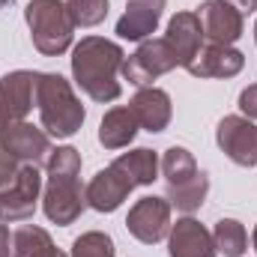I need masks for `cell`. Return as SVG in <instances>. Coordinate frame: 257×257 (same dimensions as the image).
Listing matches in <instances>:
<instances>
[{"mask_svg":"<svg viewBox=\"0 0 257 257\" xmlns=\"http://www.w3.org/2000/svg\"><path fill=\"white\" fill-rule=\"evenodd\" d=\"M135 189V183L128 180L126 174L117 168V165H108L102 168L90 183H87V206H93L96 212H114L123 200L128 197V192Z\"/></svg>","mask_w":257,"mask_h":257,"instance_id":"4fadbf2b","label":"cell"},{"mask_svg":"<svg viewBox=\"0 0 257 257\" xmlns=\"http://www.w3.org/2000/svg\"><path fill=\"white\" fill-rule=\"evenodd\" d=\"M165 39H168V45L177 51L180 66L186 69V66L192 63V57L200 51V45H203V27H200L197 12H177V15L168 21Z\"/></svg>","mask_w":257,"mask_h":257,"instance_id":"ac0fdd59","label":"cell"},{"mask_svg":"<svg viewBox=\"0 0 257 257\" xmlns=\"http://www.w3.org/2000/svg\"><path fill=\"white\" fill-rule=\"evenodd\" d=\"M42 192V177L36 165H21L15 180L0 192V221L3 224H15V221H27L36 212Z\"/></svg>","mask_w":257,"mask_h":257,"instance_id":"ba28073f","label":"cell"},{"mask_svg":"<svg viewBox=\"0 0 257 257\" xmlns=\"http://www.w3.org/2000/svg\"><path fill=\"white\" fill-rule=\"evenodd\" d=\"M12 257H66V251L54 245V239L45 227L21 224L12 233Z\"/></svg>","mask_w":257,"mask_h":257,"instance_id":"ffe728a7","label":"cell"},{"mask_svg":"<svg viewBox=\"0 0 257 257\" xmlns=\"http://www.w3.org/2000/svg\"><path fill=\"white\" fill-rule=\"evenodd\" d=\"M128 108H132L138 126H144L147 132H153V135L156 132H165L168 123H171V114H174L171 96L165 90H159V87H141L135 93V99H132Z\"/></svg>","mask_w":257,"mask_h":257,"instance_id":"e0dca14e","label":"cell"},{"mask_svg":"<svg viewBox=\"0 0 257 257\" xmlns=\"http://www.w3.org/2000/svg\"><path fill=\"white\" fill-rule=\"evenodd\" d=\"M212 242H215V251H221L224 257H239L248 245V233L236 218H221L212 230Z\"/></svg>","mask_w":257,"mask_h":257,"instance_id":"7402d4cb","label":"cell"},{"mask_svg":"<svg viewBox=\"0 0 257 257\" xmlns=\"http://www.w3.org/2000/svg\"><path fill=\"white\" fill-rule=\"evenodd\" d=\"M162 177L168 183V203L180 212H194L203 206L209 192V177L197 168L186 147H171L162 156Z\"/></svg>","mask_w":257,"mask_h":257,"instance_id":"277c9868","label":"cell"},{"mask_svg":"<svg viewBox=\"0 0 257 257\" xmlns=\"http://www.w3.org/2000/svg\"><path fill=\"white\" fill-rule=\"evenodd\" d=\"M197 18L203 27V39L215 45H233L245 30V18L224 0H203L197 6Z\"/></svg>","mask_w":257,"mask_h":257,"instance_id":"7c38bea8","label":"cell"},{"mask_svg":"<svg viewBox=\"0 0 257 257\" xmlns=\"http://www.w3.org/2000/svg\"><path fill=\"white\" fill-rule=\"evenodd\" d=\"M165 15V0H128L123 18L117 21V36L128 42H144L156 33Z\"/></svg>","mask_w":257,"mask_h":257,"instance_id":"9a60e30c","label":"cell"},{"mask_svg":"<svg viewBox=\"0 0 257 257\" xmlns=\"http://www.w3.org/2000/svg\"><path fill=\"white\" fill-rule=\"evenodd\" d=\"M75 27H96L108 15V0H66Z\"/></svg>","mask_w":257,"mask_h":257,"instance_id":"cb8c5ba5","label":"cell"},{"mask_svg":"<svg viewBox=\"0 0 257 257\" xmlns=\"http://www.w3.org/2000/svg\"><path fill=\"white\" fill-rule=\"evenodd\" d=\"M168 254L171 257H215V242L212 233L194 221V218H180L177 224H171L168 233Z\"/></svg>","mask_w":257,"mask_h":257,"instance_id":"2e32d148","label":"cell"},{"mask_svg":"<svg viewBox=\"0 0 257 257\" xmlns=\"http://www.w3.org/2000/svg\"><path fill=\"white\" fill-rule=\"evenodd\" d=\"M123 48L102 36H84L72 48V78L93 102H114L120 99V69H123Z\"/></svg>","mask_w":257,"mask_h":257,"instance_id":"6da1fadb","label":"cell"},{"mask_svg":"<svg viewBox=\"0 0 257 257\" xmlns=\"http://www.w3.org/2000/svg\"><path fill=\"white\" fill-rule=\"evenodd\" d=\"M114 165L126 174L135 186H153V180H159V168H162L159 156H156L153 150H147V147L128 150L123 156H117Z\"/></svg>","mask_w":257,"mask_h":257,"instance_id":"44dd1931","label":"cell"},{"mask_svg":"<svg viewBox=\"0 0 257 257\" xmlns=\"http://www.w3.org/2000/svg\"><path fill=\"white\" fill-rule=\"evenodd\" d=\"M126 227L128 233L144 242V245H156L171 233V203L168 197H156L147 194L141 197L126 215Z\"/></svg>","mask_w":257,"mask_h":257,"instance_id":"9c48e42d","label":"cell"},{"mask_svg":"<svg viewBox=\"0 0 257 257\" xmlns=\"http://www.w3.org/2000/svg\"><path fill=\"white\" fill-rule=\"evenodd\" d=\"M6 3H9V0H0V9H3V6H6Z\"/></svg>","mask_w":257,"mask_h":257,"instance_id":"f546056e","label":"cell"},{"mask_svg":"<svg viewBox=\"0 0 257 257\" xmlns=\"http://www.w3.org/2000/svg\"><path fill=\"white\" fill-rule=\"evenodd\" d=\"M180 66V57L177 51L168 45V39H144L138 45V51L123 60V78L135 87H153L156 78H162L165 72L177 69Z\"/></svg>","mask_w":257,"mask_h":257,"instance_id":"8992f818","label":"cell"},{"mask_svg":"<svg viewBox=\"0 0 257 257\" xmlns=\"http://www.w3.org/2000/svg\"><path fill=\"white\" fill-rule=\"evenodd\" d=\"M224 3H230L242 18H245V15H251V12H257V0H224Z\"/></svg>","mask_w":257,"mask_h":257,"instance_id":"4316f807","label":"cell"},{"mask_svg":"<svg viewBox=\"0 0 257 257\" xmlns=\"http://www.w3.org/2000/svg\"><path fill=\"white\" fill-rule=\"evenodd\" d=\"M18 168H21V165H18V162H15V159H12V156L3 150V147H0V192H3V189H6V186L15 180Z\"/></svg>","mask_w":257,"mask_h":257,"instance_id":"d4e9b609","label":"cell"},{"mask_svg":"<svg viewBox=\"0 0 257 257\" xmlns=\"http://www.w3.org/2000/svg\"><path fill=\"white\" fill-rule=\"evenodd\" d=\"M135 135H138V120L132 108H123V105L111 108L99 123V144L105 150H123L135 141Z\"/></svg>","mask_w":257,"mask_h":257,"instance_id":"d6986e66","label":"cell"},{"mask_svg":"<svg viewBox=\"0 0 257 257\" xmlns=\"http://www.w3.org/2000/svg\"><path fill=\"white\" fill-rule=\"evenodd\" d=\"M0 257H12V233L6 224H0Z\"/></svg>","mask_w":257,"mask_h":257,"instance_id":"83f0119b","label":"cell"},{"mask_svg":"<svg viewBox=\"0 0 257 257\" xmlns=\"http://www.w3.org/2000/svg\"><path fill=\"white\" fill-rule=\"evenodd\" d=\"M215 144L218 150L242 168H254L257 165V126L248 117H224L215 128Z\"/></svg>","mask_w":257,"mask_h":257,"instance_id":"30bf717a","label":"cell"},{"mask_svg":"<svg viewBox=\"0 0 257 257\" xmlns=\"http://www.w3.org/2000/svg\"><path fill=\"white\" fill-rule=\"evenodd\" d=\"M36 108L42 128L51 138H72L87 120L72 84L57 72H36Z\"/></svg>","mask_w":257,"mask_h":257,"instance_id":"3957f363","label":"cell"},{"mask_svg":"<svg viewBox=\"0 0 257 257\" xmlns=\"http://www.w3.org/2000/svg\"><path fill=\"white\" fill-rule=\"evenodd\" d=\"M114 239L102 230H90V233H81L75 242H72V257H114Z\"/></svg>","mask_w":257,"mask_h":257,"instance_id":"603a6c76","label":"cell"},{"mask_svg":"<svg viewBox=\"0 0 257 257\" xmlns=\"http://www.w3.org/2000/svg\"><path fill=\"white\" fill-rule=\"evenodd\" d=\"M36 102V72L15 69L0 78V135L24 123Z\"/></svg>","mask_w":257,"mask_h":257,"instance_id":"52a82bcc","label":"cell"},{"mask_svg":"<svg viewBox=\"0 0 257 257\" xmlns=\"http://www.w3.org/2000/svg\"><path fill=\"white\" fill-rule=\"evenodd\" d=\"M239 111H242L248 120H257V84H248V87L239 93Z\"/></svg>","mask_w":257,"mask_h":257,"instance_id":"484cf974","label":"cell"},{"mask_svg":"<svg viewBox=\"0 0 257 257\" xmlns=\"http://www.w3.org/2000/svg\"><path fill=\"white\" fill-rule=\"evenodd\" d=\"M242 66H245V54L236 51L233 45L206 42V45H200V51L192 57V63L186 69L194 78H233L242 72Z\"/></svg>","mask_w":257,"mask_h":257,"instance_id":"5bb4252c","label":"cell"},{"mask_svg":"<svg viewBox=\"0 0 257 257\" xmlns=\"http://www.w3.org/2000/svg\"><path fill=\"white\" fill-rule=\"evenodd\" d=\"M33 45L45 57H60L72 45L75 36V21L69 15L63 0H30L24 9Z\"/></svg>","mask_w":257,"mask_h":257,"instance_id":"5b68a950","label":"cell"},{"mask_svg":"<svg viewBox=\"0 0 257 257\" xmlns=\"http://www.w3.org/2000/svg\"><path fill=\"white\" fill-rule=\"evenodd\" d=\"M251 242H254V251H257V227H254V233H251Z\"/></svg>","mask_w":257,"mask_h":257,"instance_id":"f1b7e54d","label":"cell"},{"mask_svg":"<svg viewBox=\"0 0 257 257\" xmlns=\"http://www.w3.org/2000/svg\"><path fill=\"white\" fill-rule=\"evenodd\" d=\"M0 147L18 162V165H45L51 156V135L45 128L30 126L27 120L12 126L9 132L0 135Z\"/></svg>","mask_w":257,"mask_h":257,"instance_id":"8fae6325","label":"cell"},{"mask_svg":"<svg viewBox=\"0 0 257 257\" xmlns=\"http://www.w3.org/2000/svg\"><path fill=\"white\" fill-rule=\"evenodd\" d=\"M45 168H48V183H45V194H42V209H45L48 221L66 227V224L78 221L87 206V194L78 183L81 156L75 147H57V150H51Z\"/></svg>","mask_w":257,"mask_h":257,"instance_id":"7a4b0ae2","label":"cell"},{"mask_svg":"<svg viewBox=\"0 0 257 257\" xmlns=\"http://www.w3.org/2000/svg\"><path fill=\"white\" fill-rule=\"evenodd\" d=\"M254 42H257V21H254Z\"/></svg>","mask_w":257,"mask_h":257,"instance_id":"4dcf8cb0","label":"cell"}]
</instances>
